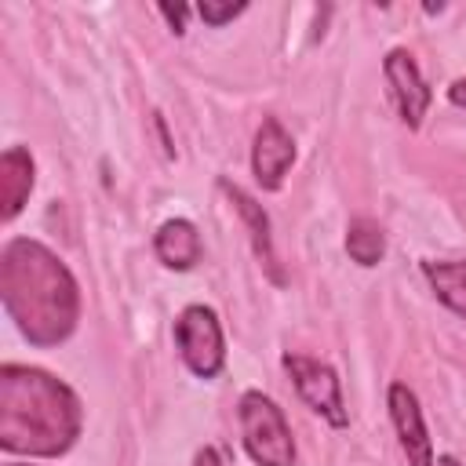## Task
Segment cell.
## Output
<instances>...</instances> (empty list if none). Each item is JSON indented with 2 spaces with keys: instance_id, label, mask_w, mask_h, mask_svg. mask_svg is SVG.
Listing matches in <instances>:
<instances>
[{
  "instance_id": "obj_13",
  "label": "cell",
  "mask_w": 466,
  "mask_h": 466,
  "mask_svg": "<svg viewBox=\"0 0 466 466\" xmlns=\"http://www.w3.org/2000/svg\"><path fill=\"white\" fill-rule=\"evenodd\" d=\"M346 251L357 266H379L386 255V233L371 218H353L346 229Z\"/></svg>"
},
{
  "instance_id": "obj_5",
  "label": "cell",
  "mask_w": 466,
  "mask_h": 466,
  "mask_svg": "<svg viewBox=\"0 0 466 466\" xmlns=\"http://www.w3.org/2000/svg\"><path fill=\"white\" fill-rule=\"evenodd\" d=\"M284 371L291 375L299 397H302L324 422H331L335 430L350 426V411H346V400H342V386H339L335 368H328L324 360L302 357V353H284Z\"/></svg>"
},
{
  "instance_id": "obj_18",
  "label": "cell",
  "mask_w": 466,
  "mask_h": 466,
  "mask_svg": "<svg viewBox=\"0 0 466 466\" xmlns=\"http://www.w3.org/2000/svg\"><path fill=\"white\" fill-rule=\"evenodd\" d=\"M153 127H157V135H160V142H164V153L175 157V146H171V138H167V127H164V116H160V113L153 116Z\"/></svg>"
},
{
  "instance_id": "obj_12",
  "label": "cell",
  "mask_w": 466,
  "mask_h": 466,
  "mask_svg": "<svg viewBox=\"0 0 466 466\" xmlns=\"http://www.w3.org/2000/svg\"><path fill=\"white\" fill-rule=\"evenodd\" d=\"M433 295L459 317H466V258L462 262H422Z\"/></svg>"
},
{
  "instance_id": "obj_17",
  "label": "cell",
  "mask_w": 466,
  "mask_h": 466,
  "mask_svg": "<svg viewBox=\"0 0 466 466\" xmlns=\"http://www.w3.org/2000/svg\"><path fill=\"white\" fill-rule=\"evenodd\" d=\"M193 466H222V459H218L215 448H200V451L193 455Z\"/></svg>"
},
{
  "instance_id": "obj_14",
  "label": "cell",
  "mask_w": 466,
  "mask_h": 466,
  "mask_svg": "<svg viewBox=\"0 0 466 466\" xmlns=\"http://www.w3.org/2000/svg\"><path fill=\"white\" fill-rule=\"evenodd\" d=\"M248 11V4L244 0H200L197 4V15L204 18V25H226V22H233L237 15H244Z\"/></svg>"
},
{
  "instance_id": "obj_9",
  "label": "cell",
  "mask_w": 466,
  "mask_h": 466,
  "mask_svg": "<svg viewBox=\"0 0 466 466\" xmlns=\"http://www.w3.org/2000/svg\"><path fill=\"white\" fill-rule=\"evenodd\" d=\"M218 189L229 197V204L237 208V215L244 218V226H248V237H251V248H255V258L266 266V273L277 280V284H284V273H280V266H277V255H273V237H269V218H266V211H262V204H255V197H248L240 186H233L229 178H218Z\"/></svg>"
},
{
  "instance_id": "obj_19",
  "label": "cell",
  "mask_w": 466,
  "mask_h": 466,
  "mask_svg": "<svg viewBox=\"0 0 466 466\" xmlns=\"http://www.w3.org/2000/svg\"><path fill=\"white\" fill-rule=\"evenodd\" d=\"M437 466H462V462H459L455 455H441V459H437Z\"/></svg>"
},
{
  "instance_id": "obj_3",
  "label": "cell",
  "mask_w": 466,
  "mask_h": 466,
  "mask_svg": "<svg viewBox=\"0 0 466 466\" xmlns=\"http://www.w3.org/2000/svg\"><path fill=\"white\" fill-rule=\"evenodd\" d=\"M240 437L255 466H295V441L284 411L258 390L240 397Z\"/></svg>"
},
{
  "instance_id": "obj_7",
  "label": "cell",
  "mask_w": 466,
  "mask_h": 466,
  "mask_svg": "<svg viewBox=\"0 0 466 466\" xmlns=\"http://www.w3.org/2000/svg\"><path fill=\"white\" fill-rule=\"evenodd\" d=\"M386 404H390V419H393V430H397V441H400V451H404L408 466H437L419 397L404 382H393L390 393H386Z\"/></svg>"
},
{
  "instance_id": "obj_8",
  "label": "cell",
  "mask_w": 466,
  "mask_h": 466,
  "mask_svg": "<svg viewBox=\"0 0 466 466\" xmlns=\"http://www.w3.org/2000/svg\"><path fill=\"white\" fill-rule=\"evenodd\" d=\"M291 164H295V142H291V135L284 131V124L277 116H262V124L255 131V146H251L255 182L262 189H280Z\"/></svg>"
},
{
  "instance_id": "obj_10",
  "label": "cell",
  "mask_w": 466,
  "mask_h": 466,
  "mask_svg": "<svg viewBox=\"0 0 466 466\" xmlns=\"http://www.w3.org/2000/svg\"><path fill=\"white\" fill-rule=\"evenodd\" d=\"M33 171L36 167H33L29 149H22V146L4 149V157H0V218L4 222H11L25 208L29 189H33Z\"/></svg>"
},
{
  "instance_id": "obj_11",
  "label": "cell",
  "mask_w": 466,
  "mask_h": 466,
  "mask_svg": "<svg viewBox=\"0 0 466 466\" xmlns=\"http://www.w3.org/2000/svg\"><path fill=\"white\" fill-rule=\"evenodd\" d=\"M153 251L167 269H193L204 255V244L189 218H167L153 237Z\"/></svg>"
},
{
  "instance_id": "obj_16",
  "label": "cell",
  "mask_w": 466,
  "mask_h": 466,
  "mask_svg": "<svg viewBox=\"0 0 466 466\" xmlns=\"http://www.w3.org/2000/svg\"><path fill=\"white\" fill-rule=\"evenodd\" d=\"M448 98H451V106L466 109V76H462V80H455V84L448 87Z\"/></svg>"
},
{
  "instance_id": "obj_6",
  "label": "cell",
  "mask_w": 466,
  "mask_h": 466,
  "mask_svg": "<svg viewBox=\"0 0 466 466\" xmlns=\"http://www.w3.org/2000/svg\"><path fill=\"white\" fill-rule=\"evenodd\" d=\"M382 73H386V84H390V95H393V102H397L400 120L415 131V127L422 124L430 102H433L430 84L422 80L415 58H411L404 47H393V51L382 58Z\"/></svg>"
},
{
  "instance_id": "obj_2",
  "label": "cell",
  "mask_w": 466,
  "mask_h": 466,
  "mask_svg": "<svg viewBox=\"0 0 466 466\" xmlns=\"http://www.w3.org/2000/svg\"><path fill=\"white\" fill-rule=\"evenodd\" d=\"M80 400L76 393L25 364L0 368V448L15 455L51 459L73 448L80 437Z\"/></svg>"
},
{
  "instance_id": "obj_4",
  "label": "cell",
  "mask_w": 466,
  "mask_h": 466,
  "mask_svg": "<svg viewBox=\"0 0 466 466\" xmlns=\"http://www.w3.org/2000/svg\"><path fill=\"white\" fill-rule=\"evenodd\" d=\"M175 346L186 360V368L197 379H215L226 364V342H222V324L211 306H186L175 320Z\"/></svg>"
},
{
  "instance_id": "obj_1",
  "label": "cell",
  "mask_w": 466,
  "mask_h": 466,
  "mask_svg": "<svg viewBox=\"0 0 466 466\" xmlns=\"http://www.w3.org/2000/svg\"><path fill=\"white\" fill-rule=\"evenodd\" d=\"M0 302L33 346H58L80 320V288L40 240L18 237L0 251Z\"/></svg>"
},
{
  "instance_id": "obj_15",
  "label": "cell",
  "mask_w": 466,
  "mask_h": 466,
  "mask_svg": "<svg viewBox=\"0 0 466 466\" xmlns=\"http://www.w3.org/2000/svg\"><path fill=\"white\" fill-rule=\"evenodd\" d=\"M157 11L167 18V25H171L175 33H186V15H189V7H186V4H160Z\"/></svg>"
}]
</instances>
